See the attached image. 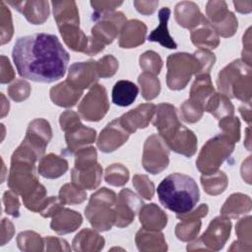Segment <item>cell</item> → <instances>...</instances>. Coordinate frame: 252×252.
Listing matches in <instances>:
<instances>
[{"mask_svg": "<svg viewBox=\"0 0 252 252\" xmlns=\"http://www.w3.org/2000/svg\"><path fill=\"white\" fill-rule=\"evenodd\" d=\"M12 57L21 77L40 83L62 79L69 62V53L57 36L49 33L19 37Z\"/></svg>", "mask_w": 252, "mask_h": 252, "instance_id": "obj_1", "label": "cell"}, {"mask_svg": "<svg viewBox=\"0 0 252 252\" xmlns=\"http://www.w3.org/2000/svg\"><path fill=\"white\" fill-rule=\"evenodd\" d=\"M157 191L160 204L177 215L192 211L200 199L199 188L195 180L178 172L163 178Z\"/></svg>", "mask_w": 252, "mask_h": 252, "instance_id": "obj_2", "label": "cell"}, {"mask_svg": "<svg viewBox=\"0 0 252 252\" xmlns=\"http://www.w3.org/2000/svg\"><path fill=\"white\" fill-rule=\"evenodd\" d=\"M219 90L227 97L244 102L251 98V65L237 59L224 67L218 76Z\"/></svg>", "mask_w": 252, "mask_h": 252, "instance_id": "obj_3", "label": "cell"}, {"mask_svg": "<svg viewBox=\"0 0 252 252\" xmlns=\"http://www.w3.org/2000/svg\"><path fill=\"white\" fill-rule=\"evenodd\" d=\"M116 194L103 187L91 196L89 205L85 209V215L94 228L99 231L109 230L115 222V213L112 206L115 205Z\"/></svg>", "mask_w": 252, "mask_h": 252, "instance_id": "obj_4", "label": "cell"}, {"mask_svg": "<svg viewBox=\"0 0 252 252\" xmlns=\"http://www.w3.org/2000/svg\"><path fill=\"white\" fill-rule=\"evenodd\" d=\"M234 144L226 135L220 134L210 139L202 148L196 160L197 168L205 175L215 173L231 155Z\"/></svg>", "mask_w": 252, "mask_h": 252, "instance_id": "obj_5", "label": "cell"}, {"mask_svg": "<svg viewBox=\"0 0 252 252\" xmlns=\"http://www.w3.org/2000/svg\"><path fill=\"white\" fill-rule=\"evenodd\" d=\"M166 84L170 90H181L186 87L193 74L198 75L201 65L196 55L184 52L170 54L166 61Z\"/></svg>", "mask_w": 252, "mask_h": 252, "instance_id": "obj_6", "label": "cell"}, {"mask_svg": "<svg viewBox=\"0 0 252 252\" xmlns=\"http://www.w3.org/2000/svg\"><path fill=\"white\" fill-rule=\"evenodd\" d=\"M92 18L96 21V24L92 29L91 36L103 45L111 43L127 23L121 12H94Z\"/></svg>", "mask_w": 252, "mask_h": 252, "instance_id": "obj_7", "label": "cell"}, {"mask_svg": "<svg viewBox=\"0 0 252 252\" xmlns=\"http://www.w3.org/2000/svg\"><path fill=\"white\" fill-rule=\"evenodd\" d=\"M169 149L160 136L154 134L150 136L144 145L142 163L144 168L152 173L158 174L168 165Z\"/></svg>", "mask_w": 252, "mask_h": 252, "instance_id": "obj_8", "label": "cell"}, {"mask_svg": "<svg viewBox=\"0 0 252 252\" xmlns=\"http://www.w3.org/2000/svg\"><path fill=\"white\" fill-rule=\"evenodd\" d=\"M231 229V222L229 219L224 216L215 218L209 224L207 230L202 234L199 240L187 246L188 250L195 249L199 244H203L201 249L220 250L229 237Z\"/></svg>", "mask_w": 252, "mask_h": 252, "instance_id": "obj_9", "label": "cell"}, {"mask_svg": "<svg viewBox=\"0 0 252 252\" xmlns=\"http://www.w3.org/2000/svg\"><path fill=\"white\" fill-rule=\"evenodd\" d=\"M109 108L106 91L103 86L94 85L78 106L82 118L87 121H99Z\"/></svg>", "mask_w": 252, "mask_h": 252, "instance_id": "obj_10", "label": "cell"}, {"mask_svg": "<svg viewBox=\"0 0 252 252\" xmlns=\"http://www.w3.org/2000/svg\"><path fill=\"white\" fill-rule=\"evenodd\" d=\"M143 205L142 200L134 192L130 189H122L113 208L115 213L114 224L118 227L129 225Z\"/></svg>", "mask_w": 252, "mask_h": 252, "instance_id": "obj_11", "label": "cell"}, {"mask_svg": "<svg viewBox=\"0 0 252 252\" xmlns=\"http://www.w3.org/2000/svg\"><path fill=\"white\" fill-rule=\"evenodd\" d=\"M51 137L50 124L45 119L37 118L30 123L23 143L33 150L41 158Z\"/></svg>", "mask_w": 252, "mask_h": 252, "instance_id": "obj_12", "label": "cell"}, {"mask_svg": "<svg viewBox=\"0 0 252 252\" xmlns=\"http://www.w3.org/2000/svg\"><path fill=\"white\" fill-rule=\"evenodd\" d=\"M99 76L94 60L74 63L69 68L67 82L77 90L84 91L95 85Z\"/></svg>", "mask_w": 252, "mask_h": 252, "instance_id": "obj_13", "label": "cell"}, {"mask_svg": "<svg viewBox=\"0 0 252 252\" xmlns=\"http://www.w3.org/2000/svg\"><path fill=\"white\" fill-rule=\"evenodd\" d=\"M163 141L169 150L187 158L192 157L197 151V137L182 124Z\"/></svg>", "mask_w": 252, "mask_h": 252, "instance_id": "obj_14", "label": "cell"}, {"mask_svg": "<svg viewBox=\"0 0 252 252\" xmlns=\"http://www.w3.org/2000/svg\"><path fill=\"white\" fill-rule=\"evenodd\" d=\"M129 136L130 133L120 125L118 118H116L101 130L96 144L101 152L110 153L122 146Z\"/></svg>", "mask_w": 252, "mask_h": 252, "instance_id": "obj_15", "label": "cell"}, {"mask_svg": "<svg viewBox=\"0 0 252 252\" xmlns=\"http://www.w3.org/2000/svg\"><path fill=\"white\" fill-rule=\"evenodd\" d=\"M156 112V105L153 103H144L136 108L124 113L118 118L120 125L130 134L137 129L146 128Z\"/></svg>", "mask_w": 252, "mask_h": 252, "instance_id": "obj_16", "label": "cell"}, {"mask_svg": "<svg viewBox=\"0 0 252 252\" xmlns=\"http://www.w3.org/2000/svg\"><path fill=\"white\" fill-rule=\"evenodd\" d=\"M159 136L164 140L181 123L179 122L176 108L169 103H160L156 106V116L153 121Z\"/></svg>", "mask_w": 252, "mask_h": 252, "instance_id": "obj_17", "label": "cell"}, {"mask_svg": "<svg viewBox=\"0 0 252 252\" xmlns=\"http://www.w3.org/2000/svg\"><path fill=\"white\" fill-rule=\"evenodd\" d=\"M7 3L21 12L33 25L44 23L49 15L47 1H8Z\"/></svg>", "mask_w": 252, "mask_h": 252, "instance_id": "obj_18", "label": "cell"}, {"mask_svg": "<svg viewBox=\"0 0 252 252\" xmlns=\"http://www.w3.org/2000/svg\"><path fill=\"white\" fill-rule=\"evenodd\" d=\"M192 42L201 49H214L220 43L219 34L210 22L203 16L201 22L191 32Z\"/></svg>", "mask_w": 252, "mask_h": 252, "instance_id": "obj_19", "label": "cell"}, {"mask_svg": "<svg viewBox=\"0 0 252 252\" xmlns=\"http://www.w3.org/2000/svg\"><path fill=\"white\" fill-rule=\"evenodd\" d=\"M147 27L143 22L131 20L122 28L119 35V46L122 48H133L145 41Z\"/></svg>", "mask_w": 252, "mask_h": 252, "instance_id": "obj_20", "label": "cell"}, {"mask_svg": "<svg viewBox=\"0 0 252 252\" xmlns=\"http://www.w3.org/2000/svg\"><path fill=\"white\" fill-rule=\"evenodd\" d=\"M67 150L69 153H76L81 147L92 144L95 140V130L83 125L81 122L65 132Z\"/></svg>", "mask_w": 252, "mask_h": 252, "instance_id": "obj_21", "label": "cell"}, {"mask_svg": "<svg viewBox=\"0 0 252 252\" xmlns=\"http://www.w3.org/2000/svg\"><path fill=\"white\" fill-rule=\"evenodd\" d=\"M139 219L143 228L149 230H161L167 223L165 213L154 203L141 207Z\"/></svg>", "mask_w": 252, "mask_h": 252, "instance_id": "obj_22", "label": "cell"}, {"mask_svg": "<svg viewBox=\"0 0 252 252\" xmlns=\"http://www.w3.org/2000/svg\"><path fill=\"white\" fill-rule=\"evenodd\" d=\"M170 13L171 11L168 7H163L158 11L159 24L158 28L150 33V35L148 36V40L158 42L160 45L168 49H175L177 47V44L169 34L167 27Z\"/></svg>", "mask_w": 252, "mask_h": 252, "instance_id": "obj_23", "label": "cell"}, {"mask_svg": "<svg viewBox=\"0 0 252 252\" xmlns=\"http://www.w3.org/2000/svg\"><path fill=\"white\" fill-rule=\"evenodd\" d=\"M82 216L69 209H61L53 216L50 227L59 234H65L75 231L82 224Z\"/></svg>", "mask_w": 252, "mask_h": 252, "instance_id": "obj_24", "label": "cell"}, {"mask_svg": "<svg viewBox=\"0 0 252 252\" xmlns=\"http://www.w3.org/2000/svg\"><path fill=\"white\" fill-rule=\"evenodd\" d=\"M101 176L102 168L98 163L84 170H79L74 167L71 171L72 183L83 190L95 189L101 181Z\"/></svg>", "mask_w": 252, "mask_h": 252, "instance_id": "obj_25", "label": "cell"}, {"mask_svg": "<svg viewBox=\"0 0 252 252\" xmlns=\"http://www.w3.org/2000/svg\"><path fill=\"white\" fill-rule=\"evenodd\" d=\"M82 94L83 91L75 89L67 81L54 86L50 90L51 100L54 104L62 107L74 106Z\"/></svg>", "mask_w": 252, "mask_h": 252, "instance_id": "obj_26", "label": "cell"}, {"mask_svg": "<svg viewBox=\"0 0 252 252\" xmlns=\"http://www.w3.org/2000/svg\"><path fill=\"white\" fill-rule=\"evenodd\" d=\"M203 15L201 14L199 7L190 1H183L175 7V20L179 26L193 30L201 22Z\"/></svg>", "mask_w": 252, "mask_h": 252, "instance_id": "obj_27", "label": "cell"}, {"mask_svg": "<svg viewBox=\"0 0 252 252\" xmlns=\"http://www.w3.org/2000/svg\"><path fill=\"white\" fill-rule=\"evenodd\" d=\"M80 25L69 24L58 27L65 43L74 51L86 53L89 46V37L80 30Z\"/></svg>", "mask_w": 252, "mask_h": 252, "instance_id": "obj_28", "label": "cell"}, {"mask_svg": "<svg viewBox=\"0 0 252 252\" xmlns=\"http://www.w3.org/2000/svg\"><path fill=\"white\" fill-rule=\"evenodd\" d=\"M215 94L211 77L209 74H201L196 76V80L190 91V98L205 110V106L210 97Z\"/></svg>", "mask_w": 252, "mask_h": 252, "instance_id": "obj_29", "label": "cell"}, {"mask_svg": "<svg viewBox=\"0 0 252 252\" xmlns=\"http://www.w3.org/2000/svg\"><path fill=\"white\" fill-rule=\"evenodd\" d=\"M68 169V162L65 158L54 154H49L40 158L38 164V173L49 179L57 178L63 175Z\"/></svg>", "mask_w": 252, "mask_h": 252, "instance_id": "obj_30", "label": "cell"}, {"mask_svg": "<svg viewBox=\"0 0 252 252\" xmlns=\"http://www.w3.org/2000/svg\"><path fill=\"white\" fill-rule=\"evenodd\" d=\"M54 19L57 26L78 24L80 25L79 12L74 1H52Z\"/></svg>", "mask_w": 252, "mask_h": 252, "instance_id": "obj_31", "label": "cell"}, {"mask_svg": "<svg viewBox=\"0 0 252 252\" xmlns=\"http://www.w3.org/2000/svg\"><path fill=\"white\" fill-rule=\"evenodd\" d=\"M139 94L138 87L131 81L120 80L112 89V102L118 106H128L134 102Z\"/></svg>", "mask_w": 252, "mask_h": 252, "instance_id": "obj_32", "label": "cell"}, {"mask_svg": "<svg viewBox=\"0 0 252 252\" xmlns=\"http://www.w3.org/2000/svg\"><path fill=\"white\" fill-rule=\"evenodd\" d=\"M136 243L140 251L161 250L167 249L163 234L158 230H149L142 228L136 234Z\"/></svg>", "mask_w": 252, "mask_h": 252, "instance_id": "obj_33", "label": "cell"}, {"mask_svg": "<svg viewBox=\"0 0 252 252\" xmlns=\"http://www.w3.org/2000/svg\"><path fill=\"white\" fill-rule=\"evenodd\" d=\"M251 199L247 195L234 193L228 197L220 209V213L224 217L235 219L240 215L250 212Z\"/></svg>", "mask_w": 252, "mask_h": 252, "instance_id": "obj_34", "label": "cell"}, {"mask_svg": "<svg viewBox=\"0 0 252 252\" xmlns=\"http://www.w3.org/2000/svg\"><path fill=\"white\" fill-rule=\"evenodd\" d=\"M104 245V239L94 230L83 229L73 240V249L76 251H98Z\"/></svg>", "mask_w": 252, "mask_h": 252, "instance_id": "obj_35", "label": "cell"}, {"mask_svg": "<svg viewBox=\"0 0 252 252\" xmlns=\"http://www.w3.org/2000/svg\"><path fill=\"white\" fill-rule=\"evenodd\" d=\"M205 111L210 112L217 119L220 120L228 116H233L234 107L225 94L215 93L208 100Z\"/></svg>", "mask_w": 252, "mask_h": 252, "instance_id": "obj_36", "label": "cell"}, {"mask_svg": "<svg viewBox=\"0 0 252 252\" xmlns=\"http://www.w3.org/2000/svg\"><path fill=\"white\" fill-rule=\"evenodd\" d=\"M201 183L208 194L216 196L225 190L227 186V177L224 172L218 170L212 174H203L201 176Z\"/></svg>", "mask_w": 252, "mask_h": 252, "instance_id": "obj_37", "label": "cell"}, {"mask_svg": "<svg viewBox=\"0 0 252 252\" xmlns=\"http://www.w3.org/2000/svg\"><path fill=\"white\" fill-rule=\"evenodd\" d=\"M138 82L141 86L142 95L145 99L151 100L158 95L160 92V83L155 75L144 72L139 76Z\"/></svg>", "mask_w": 252, "mask_h": 252, "instance_id": "obj_38", "label": "cell"}, {"mask_svg": "<svg viewBox=\"0 0 252 252\" xmlns=\"http://www.w3.org/2000/svg\"><path fill=\"white\" fill-rule=\"evenodd\" d=\"M59 198L64 205H75L84 202L87 199V194L83 189L79 188L74 183H67L61 187L59 191Z\"/></svg>", "mask_w": 252, "mask_h": 252, "instance_id": "obj_39", "label": "cell"}, {"mask_svg": "<svg viewBox=\"0 0 252 252\" xmlns=\"http://www.w3.org/2000/svg\"><path fill=\"white\" fill-rule=\"evenodd\" d=\"M201 228V220H183L176 225L175 234L178 239L182 241H190L194 239Z\"/></svg>", "mask_w": 252, "mask_h": 252, "instance_id": "obj_40", "label": "cell"}, {"mask_svg": "<svg viewBox=\"0 0 252 252\" xmlns=\"http://www.w3.org/2000/svg\"><path fill=\"white\" fill-rule=\"evenodd\" d=\"M104 179L110 185L123 186L129 179V171L124 165L114 163L106 167Z\"/></svg>", "mask_w": 252, "mask_h": 252, "instance_id": "obj_41", "label": "cell"}, {"mask_svg": "<svg viewBox=\"0 0 252 252\" xmlns=\"http://www.w3.org/2000/svg\"><path fill=\"white\" fill-rule=\"evenodd\" d=\"M140 66L146 72L153 75H158L161 67H162V60L160 56L156 53L155 51H146L140 56Z\"/></svg>", "mask_w": 252, "mask_h": 252, "instance_id": "obj_42", "label": "cell"}, {"mask_svg": "<svg viewBox=\"0 0 252 252\" xmlns=\"http://www.w3.org/2000/svg\"><path fill=\"white\" fill-rule=\"evenodd\" d=\"M96 164V151L94 147L81 148L76 152L75 168L84 170Z\"/></svg>", "mask_w": 252, "mask_h": 252, "instance_id": "obj_43", "label": "cell"}, {"mask_svg": "<svg viewBox=\"0 0 252 252\" xmlns=\"http://www.w3.org/2000/svg\"><path fill=\"white\" fill-rule=\"evenodd\" d=\"M206 12L212 26L223 20L229 13L224 1H209L207 3Z\"/></svg>", "mask_w": 252, "mask_h": 252, "instance_id": "obj_44", "label": "cell"}, {"mask_svg": "<svg viewBox=\"0 0 252 252\" xmlns=\"http://www.w3.org/2000/svg\"><path fill=\"white\" fill-rule=\"evenodd\" d=\"M0 22H1V44L10 41L13 35V25L10 10L3 1H0Z\"/></svg>", "mask_w": 252, "mask_h": 252, "instance_id": "obj_45", "label": "cell"}, {"mask_svg": "<svg viewBox=\"0 0 252 252\" xmlns=\"http://www.w3.org/2000/svg\"><path fill=\"white\" fill-rule=\"evenodd\" d=\"M219 127L222 130V134L226 135L233 143H237L240 139V122L237 117L228 116L222 118L219 122Z\"/></svg>", "mask_w": 252, "mask_h": 252, "instance_id": "obj_46", "label": "cell"}, {"mask_svg": "<svg viewBox=\"0 0 252 252\" xmlns=\"http://www.w3.org/2000/svg\"><path fill=\"white\" fill-rule=\"evenodd\" d=\"M204 109L201 105L191 99H187L180 107V114L184 121L188 123L197 122L203 115Z\"/></svg>", "mask_w": 252, "mask_h": 252, "instance_id": "obj_47", "label": "cell"}, {"mask_svg": "<svg viewBox=\"0 0 252 252\" xmlns=\"http://www.w3.org/2000/svg\"><path fill=\"white\" fill-rule=\"evenodd\" d=\"M212 27L215 29L219 35L223 37H229L232 36L237 30V19L234 14L229 11L227 16L223 20Z\"/></svg>", "mask_w": 252, "mask_h": 252, "instance_id": "obj_48", "label": "cell"}, {"mask_svg": "<svg viewBox=\"0 0 252 252\" xmlns=\"http://www.w3.org/2000/svg\"><path fill=\"white\" fill-rule=\"evenodd\" d=\"M133 185L139 192V194L145 199L151 200L153 198L155 192V185L147 175L136 174L133 177Z\"/></svg>", "mask_w": 252, "mask_h": 252, "instance_id": "obj_49", "label": "cell"}, {"mask_svg": "<svg viewBox=\"0 0 252 252\" xmlns=\"http://www.w3.org/2000/svg\"><path fill=\"white\" fill-rule=\"evenodd\" d=\"M118 68V61L112 55H105L96 62V69L99 78L113 76Z\"/></svg>", "mask_w": 252, "mask_h": 252, "instance_id": "obj_50", "label": "cell"}, {"mask_svg": "<svg viewBox=\"0 0 252 252\" xmlns=\"http://www.w3.org/2000/svg\"><path fill=\"white\" fill-rule=\"evenodd\" d=\"M31 88L29 83L24 80H18L8 88V94L15 101H22L29 97Z\"/></svg>", "mask_w": 252, "mask_h": 252, "instance_id": "obj_51", "label": "cell"}, {"mask_svg": "<svg viewBox=\"0 0 252 252\" xmlns=\"http://www.w3.org/2000/svg\"><path fill=\"white\" fill-rule=\"evenodd\" d=\"M251 217L248 216L241 219L236 224V233L238 235V241L236 244H246L250 246L251 244ZM251 247V246H250Z\"/></svg>", "mask_w": 252, "mask_h": 252, "instance_id": "obj_52", "label": "cell"}, {"mask_svg": "<svg viewBox=\"0 0 252 252\" xmlns=\"http://www.w3.org/2000/svg\"><path fill=\"white\" fill-rule=\"evenodd\" d=\"M18 245L21 250H27L28 245H35L39 250H42V247L40 244H44L42 242V239L39 237V235L35 232L32 231H25L21 232L18 235Z\"/></svg>", "mask_w": 252, "mask_h": 252, "instance_id": "obj_53", "label": "cell"}, {"mask_svg": "<svg viewBox=\"0 0 252 252\" xmlns=\"http://www.w3.org/2000/svg\"><path fill=\"white\" fill-rule=\"evenodd\" d=\"M194 54L198 58L200 65H201V71L198 75L210 74L211 68L214 66L215 61H216L215 54L212 53L210 50H206V49H200V50L196 51Z\"/></svg>", "mask_w": 252, "mask_h": 252, "instance_id": "obj_54", "label": "cell"}, {"mask_svg": "<svg viewBox=\"0 0 252 252\" xmlns=\"http://www.w3.org/2000/svg\"><path fill=\"white\" fill-rule=\"evenodd\" d=\"M3 202L5 204V210L7 214L13 216V217H19L20 212V202L17 197V194L15 192L11 191H6L3 196Z\"/></svg>", "mask_w": 252, "mask_h": 252, "instance_id": "obj_55", "label": "cell"}, {"mask_svg": "<svg viewBox=\"0 0 252 252\" xmlns=\"http://www.w3.org/2000/svg\"><path fill=\"white\" fill-rule=\"evenodd\" d=\"M64 206V203L61 201L59 197H49L45 206L40 211V215L43 218H49L55 216Z\"/></svg>", "mask_w": 252, "mask_h": 252, "instance_id": "obj_56", "label": "cell"}, {"mask_svg": "<svg viewBox=\"0 0 252 252\" xmlns=\"http://www.w3.org/2000/svg\"><path fill=\"white\" fill-rule=\"evenodd\" d=\"M59 122H60V126H61V129L66 132L68 131L71 127L75 126L76 124L80 123V117L79 115L74 112V111H71V110H66L64 111L61 115H60V119H59Z\"/></svg>", "mask_w": 252, "mask_h": 252, "instance_id": "obj_57", "label": "cell"}, {"mask_svg": "<svg viewBox=\"0 0 252 252\" xmlns=\"http://www.w3.org/2000/svg\"><path fill=\"white\" fill-rule=\"evenodd\" d=\"M122 1H91V5L97 13L112 12L116 7L120 6Z\"/></svg>", "mask_w": 252, "mask_h": 252, "instance_id": "obj_58", "label": "cell"}, {"mask_svg": "<svg viewBox=\"0 0 252 252\" xmlns=\"http://www.w3.org/2000/svg\"><path fill=\"white\" fill-rule=\"evenodd\" d=\"M14 79V71L9 59L4 55L1 56V83L6 84Z\"/></svg>", "mask_w": 252, "mask_h": 252, "instance_id": "obj_59", "label": "cell"}, {"mask_svg": "<svg viewBox=\"0 0 252 252\" xmlns=\"http://www.w3.org/2000/svg\"><path fill=\"white\" fill-rule=\"evenodd\" d=\"M209 208L207 206V204H201L195 211L193 212H188L186 214H181V215H177V219L183 220H196V219H200L205 217L208 214Z\"/></svg>", "mask_w": 252, "mask_h": 252, "instance_id": "obj_60", "label": "cell"}, {"mask_svg": "<svg viewBox=\"0 0 252 252\" xmlns=\"http://www.w3.org/2000/svg\"><path fill=\"white\" fill-rule=\"evenodd\" d=\"M134 5L141 14L150 15L156 11L158 1H134Z\"/></svg>", "mask_w": 252, "mask_h": 252, "instance_id": "obj_61", "label": "cell"}, {"mask_svg": "<svg viewBox=\"0 0 252 252\" xmlns=\"http://www.w3.org/2000/svg\"><path fill=\"white\" fill-rule=\"evenodd\" d=\"M233 4L239 13H249L251 11V1H233Z\"/></svg>", "mask_w": 252, "mask_h": 252, "instance_id": "obj_62", "label": "cell"}, {"mask_svg": "<svg viewBox=\"0 0 252 252\" xmlns=\"http://www.w3.org/2000/svg\"><path fill=\"white\" fill-rule=\"evenodd\" d=\"M251 107H250V101H246V104H243L239 107V111L243 117V119L250 125L251 120Z\"/></svg>", "mask_w": 252, "mask_h": 252, "instance_id": "obj_63", "label": "cell"}]
</instances>
